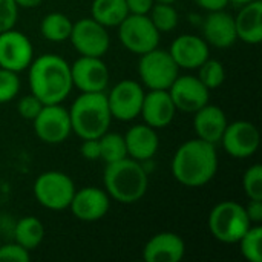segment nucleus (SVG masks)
Wrapping results in <instances>:
<instances>
[{"label":"nucleus","mask_w":262,"mask_h":262,"mask_svg":"<svg viewBox=\"0 0 262 262\" xmlns=\"http://www.w3.org/2000/svg\"><path fill=\"white\" fill-rule=\"evenodd\" d=\"M172 177L186 187L196 189L209 184L218 172V154L215 144L201 138L183 143L170 163Z\"/></svg>","instance_id":"obj_1"},{"label":"nucleus","mask_w":262,"mask_h":262,"mask_svg":"<svg viewBox=\"0 0 262 262\" xmlns=\"http://www.w3.org/2000/svg\"><path fill=\"white\" fill-rule=\"evenodd\" d=\"M29 89L43 104L63 103L72 91L71 64L55 55L43 54L29 64Z\"/></svg>","instance_id":"obj_2"},{"label":"nucleus","mask_w":262,"mask_h":262,"mask_svg":"<svg viewBox=\"0 0 262 262\" xmlns=\"http://www.w3.org/2000/svg\"><path fill=\"white\" fill-rule=\"evenodd\" d=\"M104 190L120 204L138 203L147 192L149 175L143 163L134 158L107 163L103 172Z\"/></svg>","instance_id":"obj_3"},{"label":"nucleus","mask_w":262,"mask_h":262,"mask_svg":"<svg viewBox=\"0 0 262 262\" xmlns=\"http://www.w3.org/2000/svg\"><path fill=\"white\" fill-rule=\"evenodd\" d=\"M72 132L81 140L100 138L109 130L112 114L104 92H81L68 109Z\"/></svg>","instance_id":"obj_4"},{"label":"nucleus","mask_w":262,"mask_h":262,"mask_svg":"<svg viewBox=\"0 0 262 262\" xmlns=\"http://www.w3.org/2000/svg\"><path fill=\"white\" fill-rule=\"evenodd\" d=\"M253 226L236 201H221L209 213L207 227L210 235L223 244H238L243 235Z\"/></svg>","instance_id":"obj_5"},{"label":"nucleus","mask_w":262,"mask_h":262,"mask_svg":"<svg viewBox=\"0 0 262 262\" xmlns=\"http://www.w3.org/2000/svg\"><path fill=\"white\" fill-rule=\"evenodd\" d=\"M32 190L37 203L41 207L54 212H61L69 209L77 189L68 173L60 170H48L35 178Z\"/></svg>","instance_id":"obj_6"},{"label":"nucleus","mask_w":262,"mask_h":262,"mask_svg":"<svg viewBox=\"0 0 262 262\" xmlns=\"http://www.w3.org/2000/svg\"><path fill=\"white\" fill-rule=\"evenodd\" d=\"M138 75L149 91H167L180 75V68L169 51L155 48L140 55Z\"/></svg>","instance_id":"obj_7"},{"label":"nucleus","mask_w":262,"mask_h":262,"mask_svg":"<svg viewBox=\"0 0 262 262\" xmlns=\"http://www.w3.org/2000/svg\"><path fill=\"white\" fill-rule=\"evenodd\" d=\"M117 28L121 45L132 54L141 55L158 48L161 34L147 14H127Z\"/></svg>","instance_id":"obj_8"},{"label":"nucleus","mask_w":262,"mask_h":262,"mask_svg":"<svg viewBox=\"0 0 262 262\" xmlns=\"http://www.w3.org/2000/svg\"><path fill=\"white\" fill-rule=\"evenodd\" d=\"M69 40L74 49L84 57H103L111 46L107 28L92 17L72 23Z\"/></svg>","instance_id":"obj_9"},{"label":"nucleus","mask_w":262,"mask_h":262,"mask_svg":"<svg viewBox=\"0 0 262 262\" xmlns=\"http://www.w3.org/2000/svg\"><path fill=\"white\" fill-rule=\"evenodd\" d=\"M34 132L41 143L61 144L72 134L68 109L58 104H43L38 115L32 120Z\"/></svg>","instance_id":"obj_10"},{"label":"nucleus","mask_w":262,"mask_h":262,"mask_svg":"<svg viewBox=\"0 0 262 262\" xmlns=\"http://www.w3.org/2000/svg\"><path fill=\"white\" fill-rule=\"evenodd\" d=\"M144 94L143 84L135 80L118 81L111 92L106 94L112 118L120 121H132L140 117Z\"/></svg>","instance_id":"obj_11"},{"label":"nucleus","mask_w":262,"mask_h":262,"mask_svg":"<svg viewBox=\"0 0 262 262\" xmlns=\"http://www.w3.org/2000/svg\"><path fill=\"white\" fill-rule=\"evenodd\" d=\"M224 150L238 160L250 158L256 154L261 143V135L258 127L246 120L227 123L226 130L220 141Z\"/></svg>","instance_id":"obj_12"},{"label":"nucleus","mask_w":262,"mask_h":262,"mask_svg":"<svg viewBox=\"0 0 262 262\" xmlns=\"http://www.w3.org/2000/svg\"><path fill=\"white\" fill-rule=\"evenodd\" d=\"M34 60V48L31 40L17 29L0 32V68L21 72L26 71Z\"/></svg>","instance_id":"obj_13"},{"label":"nucleus","mask_w":262,"mask_h":262,"mask_svg":"<svg viewBox=\"0 0 262 262\" xmlns=\"http://www.w3.org/2000/svg\"><path fill=\"white\" fill-rule=\"evenodd\" d=\"M72 86L80 92H104L109 86V69L103 57L80 55L71 64Z\"/></svg>","instance_id":"obj_14"},{"label":"nucleus","mask_w":262,"mask_h":262,"mask_svg":"<svg viewBox=\"0 0 262 262\" xmlns=\"http://www.w3.org/2000/svg\"><path fill=\"white\" fill-rule=\"evenodd\" d=\"M177 111L195 114L210 101V91L195 75H178L167 89Z\"/></svg>","instance_id":"obj_15"},{"label":"nucleus","mask_w":262,"mask_h":262,"mask_svg":"<svg viewBox=\"0 0 262 262\" xmlns=\"http://www.w3.org/2000/svg\"><path fill=\"white\" fill-rule=\"evenodd\" d=\"M111 207V196L106 190L88 186L77 189L72 201L69 204V210L72 215L84 223H94L106 216Z\"/></svg>","instance_id":"obj_16"},{"label":"nucleus","mask_w":262,"mask_h":262,"mask_svg":"<svg viewBox=\"0 0 262 262\" xmlns=\"http://www.w3.org/2000/svg\"><path fill=\"white\" fill-rule=\"evenodd\" d=\"M169 54L180 69H198L209 58L210 48L203 37L183 34L172 41Z\"/></svg>","instance_id":"obj_17"},{"label":"nucleus","mask_w":262,"mask_h":262,"mask_svg":"<svg viewBox=\"0 0 262 262\" xmlns=\"http://www.w3.org/2000/svg\"><path fill=\"white\" fill-rule=\"evenodd\" d=\"M186 255L184 239L173 232H160L154 235L143 249L146 262H180Z\"/></svg>","instance_id":"obj_18"},{"label":"nucleus","mask_w":262,"mask_h":262,"mask_svg":"<svg viewBox=\"0 0 262 262\" xmlns=\"http://www.w3.org/2000/svg\"><path fill=\"white\" fill-rule=\"evenodd\" d=\"M140 115L143 117L144 123L154 129L167 127L177 115V107L169 95V91L146 92Z\"/></svg>","instance_id":"obj_19"},{"label":"nucleus","mask_w":262,"mask_h":262,"mask_svg":"<svg viewBox=\"0 0 262 262\" xmlns=\"http://www.w3.org/2000/svg\"><path fill=\"white\" fill-rule=\"evenodd\" d=\"M203 38L209 46H215L218 49L233 46L238 40L233 15L226 9L209 12L203 25Z\"/></svg>","instance_id":"obj_20"},{"label":"nucleus","mask_w":262,"mask_h":262,"mask_svg":"<svg viewBox=\"0 0 262 262\" xmlns=\"http://www.w3.org/2000/svg\"><path fill=\"white\" fill-rule=\"evenodd\" d=\"M123 137H124L129 158L144 163V161L152 160L158 152L160 140H158L157 129L147 126L146 123L129 127Z\"/></svg>","instance_id":"obj_21"},{"label":"nucleus","mask_w":262,"mask_h":262,"mask_svg":"<svg viewBox=\"0 0 262 262\" xmlns=\"http://www.w3.org/2000/svg\"><path fill=\"white\" fill-rule=\"evenodd\" d=\"M226 112L215 104L207 103L193 114V129L196 138H201L207 143L218 144L227 126Z\"/></svg>","instance_id":"obj_22"},{"label":"nucleus","mask_w":262,"mask_h":262,"mask_svg":"<svg viewBox=\"0 0 262 262\" xmlns=\"http://www.w3.org/2000/svg\"><path fill=\"white\" fill-rule=\"evenodd\" d=\"M235 18L238 40L247 45H259L262 41V2L255 0L239 6Z\"/></svg>","instance_id":"obj_23"},{"label":"nucleus","mask_w":262,"mask_h":262,"mask_svg":"<svg viewBox=\"0 0 262 262\" xmlns=\"http://www.w3.org/2000/svg\"><path fill=\"white\" fill-rule=\"evenodd\" d=\"M129 14L124 0H94L91 17L106 28L118 26Z\"/></svg>","instance_id":"obj_24"},{"label":"nucleus","mask_w":262,"mask_h":262,"mask_svg":"<svg viewBox=\"0 0 262 262\" xmlns=\"http://www.w3.org/2000/svg\"><path fill=\"white\" fill-rule=\"evenodd\" d=\"M45 238L43 223L35 216H25L14 226V241L26 250L37 249Z\"/></svg>","instance_id":"obj_25"},{"label":"nucleus","mask_w":262,"mask_h":262,"mask_svg":"<svg viewBox=\"0 0 262 262\" xmlns=\"http://www.w3.org/2000/svg\"><path fill=\"white\" fill-rule=\"evenodd\" d=\"M71 29H72L71 18L58 11L46 14L40 21V34L46 40L54 43H61L69 40Z\"/></svg>","instance_id":"obj_26"},{"label":"nucleus","mask_w":262,"mask_h":262,"mask_svg":"<svg viewBox=\"0 0 262 262\" xmlns=\"http://www.w3.org/2000/svg\"><path fill=\"white\" fill-rule=\"evenodd\" d=\"M149 18L154 23V26L158 29L160 34L163 32H172L178 25V11L173 6V3H161L155 2L154 6L149 11Z\"/></svg>","instance_id":"obj_27"},{"label":"nucleus","mask_w":262,"mask_h":262,"mask_svg":"<svg viewBox=\"0 0 262 262\" xmlns=\"http://www.w3.org/2000/svg\"><path fill=\"white\" fill-rule=\"evenodd\" d=\"M98 141H100V160H103L106 164L120 161L127 157L126 143H124L123 135L107 130L106 134H103L98 138Z\"/></svg>","instance_id":"obj_28"},{"label":"nucleus","mask_w":262,"mask_h":262,"mask_svg":"<svg viewBox=\"0 0 262 262\" xmlns=\"http://www.w3.org/2000/svg\"><path fill=\"white\" fill-rule=\"evenodd\" d=\"M238 244L246 261L262 262V229L259 224L250 226V229L243 235Z\"/></svg>","instance_id":"obj_29"},{"label":"nucleus","mask_w":262,"mask_h":262,"mask_svg":"<svg viewBox=\"0 0 262 262\" xmlns=\"http://www.w3.org/2000/svg\"><path fill=\"white\" fill-rule=\"evenodd\" d=\"M200 81L209 89L213 91L220 88L226 81V69L224 64L216 60V58H207L200 68H198V75Z\"/></svg>","instance_id":"obj_30"},{"label":"nucleus","mask_w":262,"mask_h":262,"mask_svg":"<svg viewBox=\"0 0 262 262\" xmlns=\"http://www.w3.org/2000/svg\"><path fill=\"white\" fill-rule=\"evenodd\" d=\"M243 189L247 200H262V166H250L243 177Z\"/></svg>","instance_id":"obj_31"},{"label":"nucleus","mask_w":262,"mask_h":262,"mask_svg":"<svg viewBox=\"0 0 262 262\" xmlns=\"http://www.w3.org/2000/svg\"><path fill=\"white\" fill-rule=\"evenodd\" d=\"M20 91V78L17 72L0 68V104L12 101Z\"/></svg>","instance_id":"obj_32"},{"label":"nucleus","mask_w":262,"mask_h":262,"mask_svg":"<svg viewBox=\"0 0 262 262\" xmlns=\"http://www.w3.org/2000/svg\"><path fill=\"white\" fill-rule=\"evenodd\" d=\"M41 107H43V103L34 94L25 95L17 101V111H18L20 117L28 121H32L38 115Z\"/></svg>","instance_id":"obj_33"},{"label":"nucleus","mask_w":262,"mask_h":262,"mask_svg":"<svg viewBox=\"0 0 262 262\" xmlns=\"http://www.w3.org/2000/svg\"><path fill=\"white\" fill-rule=\"evenodd\" d=\"M18 18V6L14 0H0V32L12 29Z\"/></svg>","instance_id":"obj_34"},{"label":"nucleus","mask_w":262,"mask_h":262,"mask_svg":"<svg viewBox=\"0 0 262 262\" xmlns=\"http://www.w3.org/2000/svg\"><path fill=\"white\" fill-rule=\"evenodd\" d=\"M31 259L29 250L17 244H0V261L2 262H28Z\"/></svg>","instance_id":"obj_35"},{"label":"nucleus","mask_w":262,"mask_h":262,"mask_svg":"<svg viewBox=\"0 0 262 262\" xmlns=\"http://www.w3.org/2000/svg\"><path fill=\"white\" fill-rule=\"evenodd\" d=\"M81 157L88 161H97L100 160V141L98 138H88L83 140L80 147Z\"/></svg>","instance_id":"obj_36"},{"label":"nucleus","mask_w":262,"mask_h":262,"mask_svg":"<svg viewBox=\"0 0 262 262\" xmlns=\"http://www.w3.org/2000/svg\"><path fill=\"white\" fill-rule=\"evenodd\" d=\"M246 215L252 224H261L262 221V200H249L244 206Z\"/></svg>","instance_id":"obj_37"},{"label":"nucleus","mask_w":262,"mask_h":262,"mask_svg":"<svg viewBox=\"0 0 262 262\" xmlns=\"http://www.w3.org/2000/svg\"><path fill=\"white\" fill-rule=\"evenodd\" d=\"M129 14H149L155 0H124Z\"/></svg>","instance_id":"obj_38"},{"label":"nucleus","mask_w":262,"mask_h":262,"mask_svg":"<svg viewBox=\"0 0 262 262\" xmlns=\"http://www.w3.org/2000/svg\"><path fill=\"white\" fill-rule=\"evenodd\" d=\"M195 3H196L200 8H203V9L212 12V11L226 9V6H227L230 2H229V0H195Z\"/></svg>","instance_id":"obj_39"},{"label":"nucleus","mask_w":262,"mask_h":262,"mask_svg":"<svg viewBox=\"0 0 262 262\" xmlns=\"http://www.w3.org/2000/svg\"><path fill=\"white\" fill-rule=\"evenodd\" d=\"M18 8H37L43 0H14Z\"/></svg>","instance_id":"obj_40"},{"label":"nucleus","mask_w":262,"mask_h":262,"mask_svg":"<svg viewBox=\"0 0 262 262\" xmlns=\"http://www.w3.org/2000/svg\"><path fill=\"white\" fill-rule=\"evenodd\" d=\"M229 2L236 5V6H241V5H246V3H250V2H255V0H229Z\"/></svg>","instance_id":"obj_41"},{"label":"nucleus","mask_w":262,"mask_h":262,"mask_svg":"<svg viewBox=\"0 0 262 262\" xmlns=\"http://www.w3.org/2000/svg\"><path fill=\"white\" fill-rule=\"evenodd\" d=\"M155 2H161V3H175L178 0H155Z\"/></svg>","instance_id":"obj_42"},{"label":"nucleus","mask_w":262,"mask_h":262,"mask_svg":"<svg viewBox=\"0 0 262 262\" xmlns=\"http://www.w3.org/2000/svg\"><path fill=\"white\" fill-rule=\"evenodd\" d=\"M0 244H2V236H0Z\"/></svg>","instance_id":"obj_43"}]
</instances>
